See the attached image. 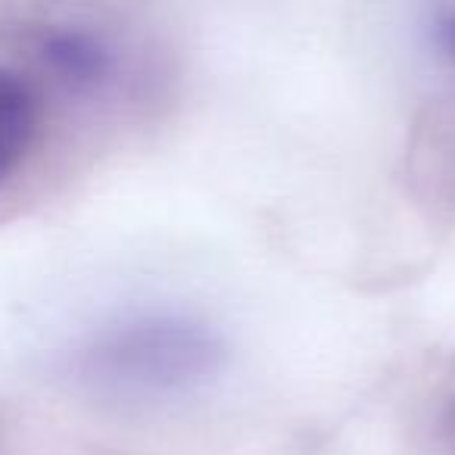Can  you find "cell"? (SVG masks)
Instances as JSON below:
<instances>
[{"label":"cell","mask_w":455,"mask_h":455,"mask_svg":"<svg viewBox=\"0 0 455 455\" xmlns=\"http://www.w3.org/2000/svg\"><path fill=\"white\" fill-rule=\"evenodd\" d=\"M221 362L212 331L188 318L153 315L103 337L91 355L97 380L125 393H169L206 380Z\"/></svg>","instance_id":"obj_1"},{"label":"cell","mask_w":455,"mask_h":455,"mask_svg":"<svg viewBox=\"0 0 455 455\" xmlns=\"http://www.w3.org/2000/svg\"><path fill=\"white\" fill-rule=\"evenodd\" d=\"M38 132V103L16 72L0 69V188L26 163Z\"/></svg>","instance_id":"obj_2"},{"label":"cell","mask_w":455,"mask_h":455,"mask_svg":"<svg viewBox=\"0 0 455 455\" xmlns=\"http://www.w3.org/2000/svg\"><path fill=\"white\" fill-rule=\"evenodd\" d=\"M427 38L436 57L455 66V0H436L427 13Z\"/></svg>","instance_id":"obj_3"}]
</instances>
